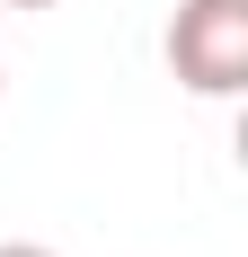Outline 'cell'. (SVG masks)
Wrapping results in <instances>:
<instances>
[{"label": "cell", "instance_id": "cell-1", "mask_svg": "<svg viewBox=\"0 0 248 257\" xmlns=\"http://www.w3.org/2000/svg\"><path fill=\"white\" fill-rule=\"evenodd\" d=\"M169 71L186 98H239L248 89V0H177Z\"/></svg>", "mask_w": 248, "mask_h": 257}, {"label": "cell", "instance_id": "cell-2", "mask_svg": "<svg viewBox=\"0 0 248 257\" xmlns=\"http://www.w3.org/2000/svg\"><path fill=\"white\" fill-rule=\"evenodd\" d=\"M0 257H53V248H36V239H0Z\"/></svg>", "mask_w": 248, "mask_h": 257}, {"label": "cell", "instance_id": "cell-3", "mask_svg": "<svg viewBox=\"0 0 248 257\" xmlns=\"http://www.w3.org/2000/svg\"><path fill=\"white\" fill-rule=\"evenodd\" d=\"M9 9H62V0H9Z\"/></svg>", "mask_w": 248, "mask_h": 257}]
</instances>
